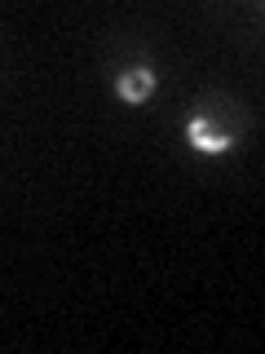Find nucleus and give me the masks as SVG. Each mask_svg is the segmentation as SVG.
Here are the masks:
<instances>
[{"label":"nucleus","mask_w":265,"mask_h":354,"mask_svg":"<svg viewBox=\"0 0 265 354\" xmlns=\"http://www.w3.org/2000/svg\"><path fill=\"white\" fill-rule=\"evenodd\" d=\"M115 93L124 97V102H146V97L155 93V71H146V66H128V71H119L115 80Z\"/></svg>","instance_id":"obj_2"},{"label":"nucleus","mask_w":265,"mask_h":354,"mask_svg":"<svg viewBox=\"0 0 265 354\" xmlns=\"http://www.w3.org/2000/svg\"><path fill=\"white\" fill-rule=\"evenodd\" d=\"M186 142H190L195 151H204V155H226L235 147V138H230L221 124H213L208 115H195L190 124H186Z\"/></svg>","instance_id":"obj_1"}]
</instances>
